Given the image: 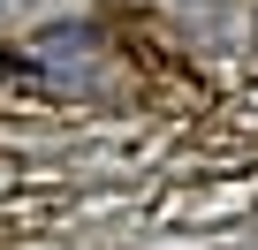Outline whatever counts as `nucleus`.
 Listing matches in <instances>:
<instances>
[{"mask_svg":"<svg viewBox=\"0 0 258 250\" xmlns=\"http://www.w3.org/2000/svg\"><path fill=\"white\" fill-rule=\"evenodd\" d=\"M250 46H258V16H250Z\"/></svg>","mask_w":258,"mask_h":250,"instance_id":"f257e3e1","label":"nucleus"}]
</instances>
